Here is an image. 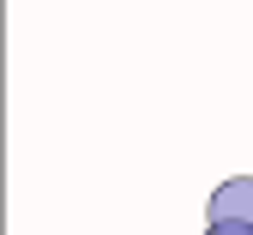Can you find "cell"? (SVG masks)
Here are the masks:
<instances>
[{"instance_id":"1","label":"cell","mask_w":253,"mask_h":235,"mask_svg":"<svg viewBox=\"0 0 253 235\" xmlns=\"http://www.w3.org/2000/svg\"><path fill=\"white\" fill-rule=\"evenodd\" d=\"M205 229L211 235H253V175H235V181H223L211 193Z\"/></svg>"},{"instance_id":"2","label":"cell","mask_w":253,"mask_h":235,"mask_svg":"<svg viewBox=\"0 0 253 235\" xmlns=\"http://www.w3.org/2000/svg\"><path fill=\"white\" fill-rule=\"evenodd\" d=\"M205 235H211V229H205Z\"/></svg>"}]
</instances>
